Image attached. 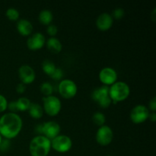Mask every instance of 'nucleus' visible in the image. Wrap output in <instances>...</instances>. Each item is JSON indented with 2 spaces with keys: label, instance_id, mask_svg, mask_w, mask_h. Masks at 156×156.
I'll use <instances>...</instances> for the list:
<instances>
[{
  "label": "nucleus",
  "instance_id": "obj_3",
  "mask_svg": "<svg viewBox=\"0 0 156 156\" xmlns=\"http://www.w3.org/2000/svg\"><path fill=\"white\" fill-rule=\"evenodd\" d=\"M130 94V88L124 82H116L109 87V96L113 103L125 101Z\"/></svg>",
  "mask_w": 156,
  "mask_h": 156
},
{
  "label": "nucleus",
  "instance_id": "obj_22",
  "mask_svg": "<svg viewBox=\"0 0 156 156\" xmlns=\"http://www.w3.org/2000/svg\"><path fill=\"white\" fill-rule=\"evenodd\" d=\"M41 91L43 94L47 97V96L52 95L53 91V87L51 83L48 82H45L41 85Z\"/></svg>",
  "mask_w": 156,
  "mask_h": 156
},
{
  "label": "nucleus",
  "instance_id": "obj_27",
  "mask_svg": "<svg viewBox=\"0 0 156 156\" xmlns=\"http://www.w3.org/2000/svg\"><path fill=\"white\" fill-rule=\"evenodd\" d=\"M50 77L54 80H61L63 77V72L60 68H56Z\"/></svg>",
  "mask_w": 156,
  "mask_h": 156
},
{
  "label": "nucleus",
  "instance_id": "obj_18",
  "mask_svg": "<svg viewBox=\"0 0 156 156\" xmlns=\"http://www.w3.org/2000/svg\"><path fill=\"white\" fill-rule=\"evenodd\" d=\"M38 19H39L40 22L44 24V25H50L53 19V13L50 10L44 9V10H42L39 13Z\"/></svg>",
  "mask_w": 156,
  "mask_h": 156
},
{
  "label": "nucleus",
  "instance_id": "obj_15",
  "mask_svg": "<svg viewBox=\"0 0 156 156\" xmlns=\"http://www.w3.org/2000/svg\"><path fill=\"white\" fill-rule=\"evenodd\" d=\"M33 25L28 20L22 18L18 20L17 22V30L18 33L22 36H29L33 31Z\"/></svg>",
  "mask_w": 156,
  "mask_h": 156
},
{
  "label": "nucleus",
  "instance_id": "obj_24",
  "mask_svg": "<svg viewBox=\"0 0 156 156\" xmlns=\"http://www.w3.org/2000/svg\"><path fill=\"white\" fill-rule=\"evenodd\" d=\"M124 15L125 11L123 10L122 8H117V9H114V10L113 11V13L112 15H111V16H112L113 19L114 18V19L119 20L121 19V18L124 16Z\"/></svg>",
  "mask_w": 156,
  "mask_h": 156
},
{
  "label": "nucleus",
  "instance_id": "obj_5",
  "mask_svg": "<svg viewBox=\"0 0 156 156\" xmlns=\"http://www.w3.org/2000/svg\"><path fill=\"white\" fill-rule=\"evenodd\" d=\"M44 106L43 110L50 117H55L58 115L62 108V104L57 97L53 95L47 96L43 98Z\"/></svg>",
  "mask_w": 156,
  "mask_h": 156
},
{
  "label": "nucleus",
  "instance_id": "obj_35",
  "mask_svg": "<svg viewBox=\"0 0 156 156\" xmlns=\"http://www.w3.org/2000/svg\"><path fill=\"white\" fill-rule=\"evenodd\" d=\"M106 156H113V155H106Z\"/></svg>",
  "mask_w": 156,
  "mask_h": 156
},
{
  "label": "nucleus",
  "instance_id": "obj_28",
  "mask_svg": "<svg viewBox=\"0 0 156 156\" xmlns=\"http://www.w3.org/2000/svg\"><path fill=\"white\" fill-rule=\"evenodd\" d=\"M11 146V141L10 140H7V139H4L2 140V143L0 144V150L2 152H6L9 149Z\"/></svg>",
  "mask_w": 156,
  "mask_h": 156
},
{
  "label": "nucleus",
  "instance_id": "obj_21",
  "mask_svg": "<svg viewBox=\"0 0 156 156\" xmlns=\"http://www.w3.org/2000/svg\"><path fill=\"white\" fill-rule=\"evenodd\" d=\"M92 121L94 122V124H96L97 126H104L105 122H106V117H105V115L103 113L96 112L95 114H94V115H93Z\"/></svg>",
  "mask_w": 156,
  "mask_h": 156
},
{
  "label": "nucleus",
  "instance_id": "obj_32",
  "mask_svg": "<svg viewBox=\"0 0 156 156\" xmlns=\"http://www.w3.org/2000/svg\"><path fill=\"white\" fill-rule=\"evenodd\" d=\"M149 118L150 119L151 121L155 122V120H156V114H155V112H152V113H150V114H149Z\"/></svg>",
  "mask_w": 156,
  "mask_h": 156
},
{
  "label": "nucleus",
  "instance_id": "obj_13",
  "mask_svg": "<svg viewBox=\"0 0 156 156\" xmlns=\"http://www.w3.org/2000/svg\"><path fill=\"white\" fill-rule=\"evenodd\" d=\"M46 44V37L42 33L37 32L29 37L27 41V46L30 50H38Z\"/></svg>",
  "mask_w": 156,
  "mask_h": 156
},
{
  "label": "nucleus",
  "instance_id": "obj_7",
  "mask_svg": "<svg viewBox=\"0 0 156 156\" xmlns=\"http://www.w3.org/2000/svg\"><path fill=\"white\" fill-rule=\"evenodd\" d=\"M73 141L66 135H59L51 140V149L59 153H66L72 149Z\"/></svg>",
  "mask_w": 156,
  "mask_h": 156
},
{
  "label": "nucleus",
  "instance_id": "obj_14",
  "mask_svg": "<svg viewBox=\"0 0 156 156\" xmlns=\"http://www.w3.org/2000/svg\"><path fill=\"white\" fill-rule=\"evenodd\" d=\"M113 22L114 19L111 15L107 12H104L98 17L96 20V26L101 31H106L112 27Z\"/></svg>",
  "mask_w": 156,
  "mask_h": 156
},
{
  "label": "nucleus",
  "instance_id": "obj_11",
  "mask_svg": "<svg viewBox=\"0 0 156 156\" xmlns=\"http://www.w3.org/2000/svg\"><path fill=\"white\" fill-rule=\"evenodd\" d=\"M60 126L55 121H48L42 124V134L50 140H52L59 135Z\"/></svg>",
  "mask_w": 156,
  "mask_h": 156
},
{
  "label": "nucleus",
  "instance_id": "obj_30",
  "mask_svg": "<svg viewBox=\"0 0 156 156\" xmlns=\"http://www.w3.org/2000/svg\"><path fill=\"white\" fill-rule=\"evenodd\" d=\"M149 109H150V111H152V112H155L156 111V98L155 97L152 98L151 99L150 101H149Z\"/></svg>",
  "mask_w": 156,
  "mask_h": 156
},
{
  "label": "nucleus",
  "instance_id": "obj_10",
  "mask_svg": "<svg viewBox=\"0 0 156 156\" xmlns=\"http://www.w3.org/2000/svg\"><path fill=\"white\" fill-rule=\"evenodd\" d=\"M117 73L115 69L111 67H105L100 71L98 78L104 85L111 86L117 80Z\"/></svg>",
  "mask_w": 156,
  "mask_h": 156
},
{
  "label": "nucleus",
  "instance_id": "obj_29",
  "mask_svg": "<svg viewBox=\"0 0 156 156\" xmlns=\"http://www.w3.org/2000/svg\"><path fill=\"white\" fill-rule=\"evenodd\" d=\"M7 109H9L11 113H16L18 111L16 106V101H11L8 103Z\"/></svg>",
  "mask_w": 156,
  "mask_h": 156
},
{
  "label": "nucleus",
  "instance_id": "obj_2",
  "mask_svg": "<svg viewBox=\"0 0 156 156\" xmlns=\"http://www.w3.org/2000/svg\"><path fill=\"white\" fill-rule=\"evenodd\" d=\"M51 150V140L43 135L34 137L30 142L29 151L31 156H47Z\"/></svg>",
  "mask_w": 156,
  "mask_h": 156
},
{
  "label": "nucleus",
  "instance_id": "obj_16",
  "mask_svg": "<svg viewBox=\"0 0 156 156\" xmlns=\"http://www.w3.org/2000/svg\"><path fill=\"white\" fill-rule=\"evenodd\" d=\"M47 49L53 53H60L62 49V45L60 41L56 37H50L47 41Z\"/></svg>",
  "mask_w": 156,
  "mask_h": 156
},
{
  "label": "nucleus",
  "instance_id": "obj_25",
  "mask_svg": "<svg viewBox=\"0 0 156 156\" xmlns=\"http://www.w3.org/2000/svg\"><path fill=\"white\" fill-rule=\"evenodd\" d=\"M47 32L48 34V35H50L51 37H54L58 33V28L56 25L54 24H50V25L47 26Z\"/></svg>",
  "mask_w": 156,
  "mask_h": 156
},
{
  "label": "nucleus",
  "instance_id": "obj_9",
  "mask_svg": "<svg viewBox=\"0 0 156 156\" xmlns=\"http://www.w3.org/2000/svg\"><path fill=\"white\" fill-rule=\"evenodd\" d=\"M96 141L102 146H107L112 142L114 139V132L109 126L104 125L100 126L96 133Z\"/></svg>",
  "mask_w": 156,
  "mask_h": 156
},
{
  "label": "nucleus",
  "instance_id": "obj_26",
  "mask_svg": "<svg viewBox=\"0 0 156 156\" xmlns=\"http://www.w3.org/2000/svg\"><path fill=\"white\" fill-rule=\"evenodd\" d=\"M8 101L4 95L0 94V113H2L7 110Z\"/></svg>",
  "mask_w": 156,
  "mask_h": 156
},
{
  "label": "nucleus",
  "instance_id": "obj_8",
  "mask_svg": "<svg viewBox=\"0 0 156 156\" xmlns=\"http://www.w3.org/2000/svg\"><path fill=\"white\" fill-rule=\"evenodd\" d=\"M149 110L147 107L143 105H138L134 107L130 111L129 117L131 121L135 124H140L144 123L149 119Z\"/></svg>",
  "mask_w": 156,
  "mask_h": 156
},
{
  "label": "nucleus",
  "instance_id": "obj_4",
  "mask_svg": "<svg viewBox=\"0 0 156 156\" xmlns=\"http://www.w3.org/2000/svg\"><path fill=\"white\" fill-rule=\"evenodd\" d=\"M91 98L102 108H107L111 105L112 101L109 96V86L101 85L95 88L91 93Z\"/></svg>",
  "mask_w": 156,
  "mask_h": 156
},
{
  "label": "nucleus",
  "instance_id": "obj_34",
  "mask_svg": "<svg viewBox=\"0 0 156 156\" xmlns=\"http://www.w3.org/2000/svg\"><path fill=\"white\" fill-rule=\"evenodd\" d=\"M2 136L0 135V144H1L2 143Z\"/></svg>",
  "mask_w": 156,
  "mask_h": 156
},
{
  "label": "nucleus",
  "instance_id": "obj_23",
  "mask_svg": "<svg viewBox=\"0 0 156 156\" xmlns=\"http://www.w3.org/2000/svg\"><path fill=\"white\" fill-rule=\"evenodd\" d=\"M5 15L7 17V18L10 21H18V18H19V12L16 9H14V8H9L7 9L5 12Z\"/></svg>",
  "mask_w": 156,
  "mask_h": 156
},
{
  "label": "nucleus",
  "instance_id": "obj_1",
  "mask_svg": "<svg viewBox=\"0 0 156 156\" xmlns=\"http://www.w3.org/2000/svg\"><path fill=\"white\" fill-rule=\"evenodd\" d=\"M23 126L22 119L16 113H6L0 117V135L7 140L15 138Z\"/></svg>",
  "mask_w": 156,
  "mask_h": 156
},
{
  "label": "nucleus",
  "instance_id": "obj_33",
  "mask_svg": "<svg viewBox=\"0 0 156 156\" xmlns=\"http://www.w3.org/2000/svg\"><path fill=\"white\" fill-rule=\"evenodd\" d=\"M35 130H36V132L37 133L42 134V124L37 125V126H36V128H35Z\"/></svg>",
  "mask_w": 156,
  "mask_h": 156
},
{
  "label": "nucleus",
  "instance_id": "obj_20",
  "mask_svg": "<svg viewBox=\"0 0 156 156\" xmlns=\"http://www.w3.org/2000/svg\"><path fill=\"white\" fill-rule=\"evenodd\" d=\"M56 69V67L54 62L53 61L50 60V59H45L42 62V69L44 72V73L47 74V76H51Z\"/></svg>",
  "mask_w": 156,
  "mask_h": 156
},
{
  "label": "nucleus",
  "instance_id": "obj_17",
  "mask_svg": "<svg viewBox=\"0 0 156 156\" xmlns=\"http://www.w3.org/2000/svg\"><path fill=\"white\" fill-rule=\"evenodd\" d=\"M28 113L30 117L34 119H40L43 117L44 110L43 108L37 103H31L28 109Z\"/></svg>",
  "mask_w": 156,
  "mask_h": 156
},
{
  "label": "nucleus",
  "instance_id": "obj_6",
  "mask_svg": "<svg viewBox=\"0 0 156 156\" xmlns=\"http://www.w3.org/2000/svg\"><path fill=\"white\" fill-rule=\"evenodd\" d=\"M59 93L63 98L71 99L76 95L78 91L77 85L71 79L61 80L58 85Z\"/></svg>",
  "mask_w": 156,
  "mask_h": 156
},
{
  "label": "nucleus",
  "instance_id": "obj_31",
  "mask_svg": "<svg viewBox=\"0 0 156 156\" xmlns=\"http://www.w3.org/2000/svg\"><path fill=\"white\" fill-rule=\"evenodd\" d=\"M16 91L17 92L19 93V94H23L24 93V91H26V85L23 83H19L16 87Z\"/></svg>",
  "mask_w": 156,
  "mask_h": 156
},
{
  "label": "nucleus",
  "instance_id": "obj_19",
  "mask_svg": "<svg viewBox=\"0 0 156 156\" xmlns=\"http://www.w3.org/2000/svg\"><path fill=\"white\" fill-rule=\"evenodd\" d=\"M30 104H31V102L27 98H20L16 101V106L18 111H23L24 112V111H28Z\"/></svg>",
  "mask_w": 156,
  "mask_h": 156
},
{
  "label": "nucleus",
  "instance_id": "obj_12",
  "mask_svg": "<svg viewBox=\"0 0 156 156\" xmlns=\"http://www.w3.org/2000/svg\"><path fill=\"white\" fill-rule=\"evenodd\" d=\"M18 76L21 83L24 85L31 84L36 78L35 71L31 66L28 65H23L18 69Z\"/></svg>",
  "mask_w": 156,
  "mask_h": 156
}]
</instances>
